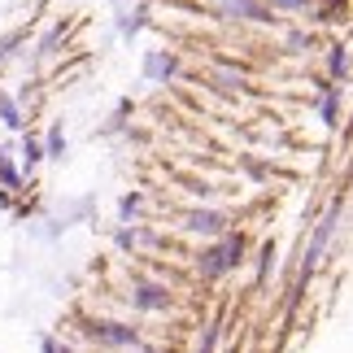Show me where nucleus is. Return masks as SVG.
Instances as JSON below:
<instances>
[{
  "instance_id": "obj_1",
  "label": "nucleus",
  "mask_w": 353,
  "mask_h": 353,
  "mask_svg": "<svg viewBox=\"0 0 353 353\" xmlns=\"http://www.w3.org/2000/svg\"><path fill=\"white\" fill-rule=\"evenodd\" d=\"M236 262H240V236H227L219 249H210L201 257V270H205V275H223V270H232Z\"/></svg>"
},
{
  "instance_id": "obj_2",
  "label": "nucleus",
  "mask_w": 353,
  "mask_h": 353,
  "mask_svg": "<svg viewBox=\"0 0 353 353\" xmlns=\"http://www.w3.org/2000/svg\"><path fill=\"white\" fill-rule=\"evenodd\" d=\"M336 219H341V205H332V210H327V219L319 223V232H314V244H310V253H305V266H314V262H319L323 244H327V240H332V232H336Z\"/></svg>"
},
{
  "instance_id": "obj_3",
  "label": "nucleus",
  "mask_w": 353,
  "mask_h": 353,
  "mask_svg": "<svg viewBox=\"0 0 353 353\" xmlns=\"http://www.w3.org/2000/svg\"><path fill=\"white\" fill-rule=\"evenodd\" d=\"M188 227H192V232H205V236H219L223 232V214H192Z\"/></svg>"
},
{
  "instance_id": "obj_4",
  "label": "nucleus",
  "mask_w": 353,
  "mask_h": 353,
  "mask_svg": "<svg viewBox=\"0 0 353 353\" xmlns=\"http://www.w3.org/2000/svg\"><path fill=\"white\" fill-rule=\"evenodd\" d=\"M227 13H240V18H266V9L257 0H219Z\"/></svg>"
},
{
  "instance_id": "obj_5",
  "label": "nucleus",
  "mask_w": 353,
  "mask_h": 353,
  "mask_svg": "<svg viewBox=\"0 0 353 353\" xmlns=\"http://www.w3.org/2000/svg\"><path fill=\"white\" fill-rule=\"evenodd\" d=\"M135 305L157 310V305H166V292H161V288H140V292H135Z\"/></svg>"
},
{
  "instance_id": "obj_6",
  "label": "nucleus",
  "mask_w": 353,
  "mask_h": 353,
  "mask_svg": "<svg viewBox=\"0 0 353 353\" xmlns=\"http://www.w3.org/2000/svg\"><path fill=\"white\" fill-rule=\"evenodd\" d=\"M0 114H5V122H9V127H22V118H18V105H13V101H0Z\"/></svg>"
},
{
  "instance_id": "obj_7",
  "label": "nucleus",
  "mask_w": 353,
  "mask_h": 353,
  "mask_svg": "<svg viewBox=\"0 0 353 353\" xmlns=\"http://www.w3.org/2000/svg\"><path fill=\"white\" fill-rule=\"evenodd\" d=\"M332 74H341V79L349 74V61H345V48H336V52H332Z\"/></svg>"
},
{
  "instance_id": "obj_8",
  "label": "nucleus",
  "mask_w": 353,
  "mask_h": 353,
  "mask_svg": "<svg viewBox=\"0 0 353 353\" xmlns=\"http://www.w3.org/2000/svg\"><path fill=\"white\" fill-rule=\"evenodd\" d=\"M22 153H26V166H35V161H39V144H35V140H26Z\"/></svg>"
},
{
  "instance_id": "obj_9",
  "label": "nucleus",
  "mask_w": 353,
  "mask_h": 353,
  "mask_svg": "<svg viewBox=\"0 0 353 353\" xmlns=\"http://www.w3.org/2000/svg\"><path fill=\"white\" fill-rule=\"evenodd\" d=\"M0 174H5V183H9V188H18V170H13L9 161H0Z\"/></svg>"
},
{
  "instance_id": "obj_10",
  "label": "nucleus",
  "mask_w": 353,
  "mask_h": 353,
  "mask_svg": "<svg viewBox=\"0 0 353 353\" xmlns=\"http://www.w3.org/2000/svg\"><path fill=\"white\" fill-rule=\"evenodd\" d=\"M48 148H52V157H61V148H65V140H61V131H52V140H48Z\"/></svg>"
},
{
  "instance_id": "obj_11",
  "label": "nucleus",
  "mask_w": 353,
  "mask_h": 353,
  "mask_svg": "<svg viewBox=\"0 0 353 353\" xmlns=\"http://www.w3.org/2000/svg\"><path fill=\"white\" fill-rule=\"evenodd\" d=\"M323 118H327V122H336V97H327V101H323Z\"/></svg>"
},
{
  "instance_id": "obj_12",
  "label": "nucleus",
  "mask_w": 353,
  "mask_h": 353,
  "mask_svg": "<svg viewBox=\"0 0 353 353\" xmlns=\"http://www.w3.org/2000/svg\"><path fill=\"white\" fill-rule=\"evenodd\" d=\"M214 341H219V327H210V332H205V345H201V353H210V349H214Z\"/></svg>"
},
{
  "instance_id": "obj_13",
  "label": "nucleus",
  "mask_w": 353,
  "mask_h": 353,
  "mask_svg": "<svg viewBox=\"0 0 353 353\" xmlns=\"http://www.w3.org/2000/svg\"><path fill=\"white\" fill-rule=\"evenodd\" d=\"M279 9H305V0H275Z\"/></svg>"
}]
</instances>
